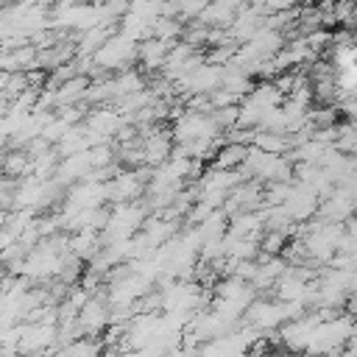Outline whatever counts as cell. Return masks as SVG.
I'll return each instance as SVG.
<instances>
[{"mask_svg":"<svg viewBox=\"0 0 357 357\" xmlns=\"http://www.w3.org/2000/svg\"><path fill=\"white\" fill-rule=\"evenodd\" d=\"M243 176L262 181V184H273V181H293L296 178V165L293 159H284L282 153H268L259 148H248V156L243 162Z\"/></svg>","mask_w":357,"mask_h":357,"instance_id":"cell-1","label":"cell"},{"mask_svg":"<svg viewBox=\"0 0 357 357\" xmlns=\"http://www.w3.org/2000/svg\"><path fill=\"white\" fill-rule=\"evenodd\" d=\"M218 134H220V126L215 123L212 112H198V109L181 112L173 126V137L178 145H187L195 139H220Z\"/></svg>","mask_w":357,"mask_h":357,"instance_id":"cell-2","label":"cell"},{"mask_svg":"<svg viewBox=\"0 0 357 357\" xmlns=\"http://www.w3.org/2000/svg\"><path fill=\"white\" fill-rule=\"evenodd\" d=\"M137 56H139V42L131 39L128 33L117 31V33L92 56V61H95L98 70H117V67L131 64Z\"/></svg>","mask_w":357,"mask_h":357,"instance_id":"cell-3","label":"cell"},{"mask_svg":"<svg viewBox=\"0 0 357 357\" xmlns=\"http://www.w3.org/2000/svg\"><path fill=\"white\" fill-rule=\"evenodd\" d=\"M220 81H223V64L204 61L201 67L187 73L181 81H176V89L181 95H209V92L220 89Z\"/></svg>","mask_w":357,"mask_h":357,"instance_id":"cell-4","label":"cell"},{"mask_svg":"<svg viewBox=\"0 0 357 357\" xmlns=\"http://www.w3.org/2000/svg\"><path fill=\"white\" fill-rule=\"evenodd\" d=\"M282 206L290 212V218H293L296 223H301V220H310V218H315V215H318L321 198H318L312 190H307L304 184H298V181L293 178L290 192H287V198L282 201Z\"/></svg>","mask_w":357,"mask_h":357,"instance_id":"cell-5","label":"cell"},{"mask_svg":"<svg viewBox=\"0 0 357 357\" xmlns=\"http://www.w3.org/2000/svg\"><path fill=\"white\" fill-rule=\"evenodd\" d=\"M351 215H357V201H354L349 192H343L340 187H335V190L321 201L315 218L324 220V223H346Z\"/></svg>","mask_w":357,"mask_h":357,"instance_id":"cell-6","label":"cell"},{"mask_svg":"<svg viewBox=\"0 0 357 357\" xmlns=\"http://www.w3.org/2000/svg\"><path fill=\"white\" fill-rule=\"evenodd\" d=\"M262 28H265V14H262L254 3H248L245 8L237 11V17H234L229 33H231V39H234L237 45H245V42H251Z\"/></svg>","mask_w":357,"mask_h":357,"instance_id":"cell-7","label":"cell"},{"mask_svg":"<svg viewBox=\"0 0 357 357\" xmlns=\"http://www.w3.org/2000/svg\"><path fill=\"white\" fill-rule=\"evenodd\" d=\"M142 176H148V170L117 173L114 178H109V181H106V184H109V201H114V204H131V201L142 192V184H145Z\"/></svg>","mask_w":357,"mask_h":357,"instance_id":"cell-8","label":"cell"},{"mask_svg":"<svg viewBox=\"0 0 357 357\" xmlns=\"http://www.w3.org/2000/svg\"><path fill=\"white\" fill-rule=\"evenodd\" d=\"M109 307H112V304H106V301L89 296V301H86V304L81 307V312H78V326H81V332H84V335H98V332H103V329L112 324Z\"/></svg>","mask_w":357,"mask_h":357,"instance_id":"cell-9","label":"cell"},{"mask_svg":"<svg viewBox=\"0 0 357 357\" xmlns=\"http://www.w3.org/2000/svg\"><path fill=\"white\" fill-rule=\"evenodd\" d=\"M139 151H142V162L148 167H159L162 162H167L173 156V148H170V137L165 131H153V134H145L142 142H139Z\"/></svg>","mask_w":357,"mask_h":357,"instance_id":"cell-10","label":"cell"},{"mask_svg":"<svg viewBox=\"0 0 357 357\" xmlns=\"http://www.w3.org/2000/svg\"><path fill=\"white\" fill-rule=\"evenodd\" d=\"M170 47H173V42H165V39H159V36L142 39V42H139V56H137V61H139L145 70H159V67H165Z\"/></svg>","mask_w":357,"mask_h":357,"instance_id":"cell-11","label":"cell"},{"mask_svg":"<svg viewBox=\"0 0 357 357\" xmlns=\"http://www.w3.org/2000/svg\"><path fill=\"white\" fill-rule=\"evenodd\" d=\"M39 61V47L36 45H20L3 53V70L6 73H25L31 67H36Z\"/></svg>","mask_w":357,"mask_h":357,"instance_id":"cell-12","label":"cell"},{"mask_svg":"<svg viewBox=\"0 0 357 357\" xmlns=\"http://www.w3.org/2000/svg\"><path fill=\"white\" fill-rule=\"evenodd\" d=\"M251 145L259 148V151H268V153H287V151H293V139L287 134L268 131V128H254L251 131Z\"/></svg>","mask_w":357,"mask_h":357,"instance_id":"cell-13","label":"cell"},{"mask_svg":"<svg viewBox=\"0 0 357 357\" xmlns=\"http://www.w3.org/2000/svg\"><path fill=\"white\" fill-rule=\"evenodd\" d=\"M112 36H114L112 22H106V25H95V28H89V31H84V33L78 36V47H75V53H78V56H95Z\"/></svg>","mask_w":357,"mask_h":357,"instance_id":"cell-14","label":"cell"},{"mask_svg":"<svg viewBox=\"0 0 357 357\" xmlns=\"http://www.w3.org/2000/svg\"><path fill=\"white\" fill-rule=\"evenodd\" d=\"M248 148H251V145H245V142L226 139V142L218 148V153H215V165H218V167H226V170H240L243 162H245V156H248Z\"/></svg>","mask_w":357,"mask_h":357,"instance_id":"cell-15","label":"cell"},{"mask_svg":"<svg viewBox=\"0 0 357 357\" xmlns=\"http://www.w3.org/2000/svg\"><path fill=\"white\" fill-rule=\"evenodd\" d=\"M139 89H145V78L139 70H123L120 75H114V100H123Z\"/></svg>","mask_w":357,"mask_h":357,"instance_id":"cell-16","label":"cell"},{"mask_svg":"<svg viewBox=\"0 0 357 357\" xmlns=\"http://www.w3.org/2000/svg\"><path fill=\"white\" fill-rule=\"evenodd\" d=\"M234 17H237V11H231V8H226V6H218V3H209L198 20H201L204 25H209V28H231Z\"/></svg>","mask_w":357,"mask_h":357,"instance_id":"cell-17","label":"cell"},{"mask_svg":"<svg viewBox=\"0 0 357 357\" xmlns=\"http://www.w3.org/2000/svg\"><path fill=\"white\" fill-rule=\"evenodd\" d=\"M6 173H8V176H17V178H22L25 173H33V159L28 156V151L8 153V156H6Z\"/></svg>","mask_w":357,"mask_h":357,"instance_id":"cell-18","label":"cell"},{"mask_svg":"<svg viewBox=\"0 0 357 357\" xmlns=\"http://www.w3.org/2000/svg\"><path fill=\"white\" fill-rule=\"evenodd\" d=\"M209 3H212V0H173L178 17H201Z\"/></svg>","mask_w":357,"mask_h":357,"instance_id":"cell-19","label":"cell"},{"mask_svg":"<svg viewBox=\"0 0 357 357\" xmlns=\"http://www.w3.org/2000/svg\"><path fill=\"white\" fill-rule=\"evenodd\" d=\"M337 187H340L343 192H349V195L357 201V167H354L351 173H346V176L337 181Z\"/></svg>","mask_w":357,"mask_h":357,"instance_id":"cell-20","label":"cell"},{"mask_svg":"<svg viewBox=\"0 0 357 357\" xmlns=\"http://www.w3.org/2000/svg\"><path fill=\"white\" fill-rule=\"evenodd\" d=\"M340 112L349 117V120H357V95H346L340 100Z\"/></svg>","mask_w":357,"mask_h":357,"instance_id":"cell-21","label":"cell"},{"mask_svg":"<svg viewBox=\"0 0 357 357\" xmlns=\"http://www.w3.org/2000/svg\"><path fill=\"white\" fill-rule=\"evenodd\" d=\"M212 3L226 6V8H231V11H240V8H245V3H248V0H212Z\"/></svg>","mask_w":357,"mask_h":357,"instance_id":"cell-22","label":"cell"},{"mask_svg":"<svg viewBox=\"0 0 357 357\" xmlns=\"http://www.w3.org/2000/svg\"><path fill=\"white\" fill-rule=\"evenodd\" d=\"M346 25H351V28H357V6H354V11H351V17H349V22Z\"/></svg>","mask_w":357,"mask_h":357,"instance_id":"cell-23","label":"cell"},{"mask_svg":"<svg viewBox=\"0 0 357 357\" xmlns=\"http://www.w3.org/2000/svg\"><path fill=\"white\" fill-rule=\"evenodd\" d=\"M36 6H45V3H53V0H33Z\"/></svg>","mask_w":357,"mask_h":357,"instance_id":"cell-24","label":"cell"}]
</instances>
